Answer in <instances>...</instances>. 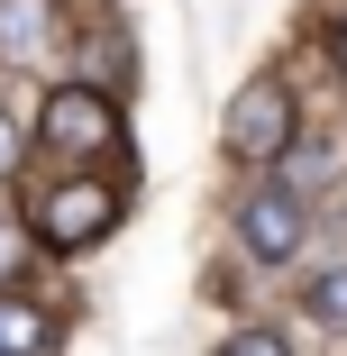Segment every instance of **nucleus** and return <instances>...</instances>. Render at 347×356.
<instances>
[{
    "label": "nucleus",
    "mask_w": 347,
    "mask_h": 356,
    "mask_svg": "<svg viewBox=\"0 0 347 356\" xmlns=\"http://www.w3.org/2000/svg\"><path fill=\"white\" fill-rule=\"evenodd\" d=\"M19 274H28V238L0 220V283H19Z\"/></svg>",
    "instance_id": "obj_10"
},
{
    "label": "nucleus",
    "mask_w": 347,
    "mask_h": 356,
    "mask_svg": "<svg viewBox=\"0 0 347 356\" xmlns=\"http://www.w3.org/2000/svg\"><path fill=\"white\" fill-rule=\"evenodd\" d=\"M229 147L247 156V165H274L293 147V83L284 74H256L238 101H229Z\"/></svg>",
    "instance_id": "obj_1"
},
{
    "label": "nucleus",
    "mask_w": 347,
    "mask_h": 356,
    "mask_svg": "<svg viewBox=\"0 0 347 356\" xmlns=\"http://www.w3.org/2000/svg\"><path fill=\"white\" fill-rule=\"evenodd\" d=\"M46 37H55V0H0V55L10 64L46 55Z\"/></svg>",
    "instance_id": "obj_5"
},
{
    "label": "nucleus",
    "mask_w": 347,
    "mask_h": 356,
    "mask_svg": "<svg viewBox=\"0 0 347 356\" xmlns=\"http://www.w3.org/2000/svg\"><path fill=\"white\" fill-rule=\"evenodd\" d=\"M302 229H311V210H302L293 183H265V192H247V210H238V238H247L256 265H293V256H302Z\"/></svg>",
    "instance_id": "obj_3"
},
{
    "label": "nucleus",
    "mask_w": 347,
    "mask_h": 356,
    "mask_svg": "<svg viewBox=\"0 0 347 356\" xmlns=\"http://www.w3.org/2000/svg\"><path fill=\"white\" fill-rule=\"evenodd\" d=\"M274 165H284V183H293V192H302V183H320V174H329V137H293Z\"/></svg>",
    "instance_id": "obj_7"
},
{
    "label": "nucleus",
    "mask_w": 347,
    "mask_h": 356,
    "mask_svg": "<svg viewBox=\"0 0 347 356\" xmlns=\"http://www.w3.org/2000/svg\"><path fill=\"white\" fill-rule=\"evenodd\" d=\"M220 356H293V347H284V338H274V329H238V338H229Z\"/></svg>",
    "instance_id": "obj_9"
},
{
    "label": "nucleus",
    "mask_w": 347,
    "mask_h": 356,
    "mask_svg": "<svg viewBox=\"0 0 347 356\" xmlns=\"http://www.w3.org/2000/svg\"><path fill=\"white\" fill-rule=\"evenodd\" d=\"M37 128L55 137V147H74V156H92V147H110V137H119V110H110V101H101L92 83H64V92H46Z\"/></svg>",
    "instance_id": "obj_4"
},
{
    "label": "nucleus",
    "mask_w": 347,
    "mask_h": 356,
    "mask_svg": "<svg viewBox=\"0 0 347 356\" xmlns=\"http://www.w3.org/2000/svg\"><path fill=\"white\" fill-rule=\"evenodd\" d=\"M302 302H311V320H329V329H347V265H329V274L311 283Z\"/></svg>",
    "instance_id": "obj_8"
},
{
    "label": "nucleus",
    "mask_w": 347,
    "mask_h": 356,
    "mask_svg": "<svg viewBox=\"0 0 347 356\" xmlns=\"http://www.w3.org/2000/svg\"><path fill=\"white\" fill-rule=\"evenodd\" d=\"M110 220H119V192H110V183H92V174H74V183H55V192H46V210H37V238L74 256V247H92Z\"/></svg>",
    "instance_id": "obj_2"
},
{
    "label": "nucleus",
    "mask_w": 347,
    "mask_h": 356,
    "mask_svg": "<svg viewBox=\"0 0 347 356\" xmlns=\"http://www.w3.org/2000/svg\"><path fill=\"white\" fill-rule=\"evenodd\" d=\"M37 347H46V320L19 311V302H0V356H37Z\"/></svg>",
    "instance_id": "obj_6"
},
{
    "label": "nucleus",
    "mask_w": 347,
    "mask_h": 356,
    "mask_svg": "<svg viewBox=\"0 0 347 356\" xmlns=\"http://www.w3.org/2000/svg\"><path fill=\"white\" fill-rule=\"evenodd\" d=\"M19 156H28V137H19V119H10V110H0V183L19 174Z\"/></svg>",
    "instance_id": "obj_11"
}]
</instances>
